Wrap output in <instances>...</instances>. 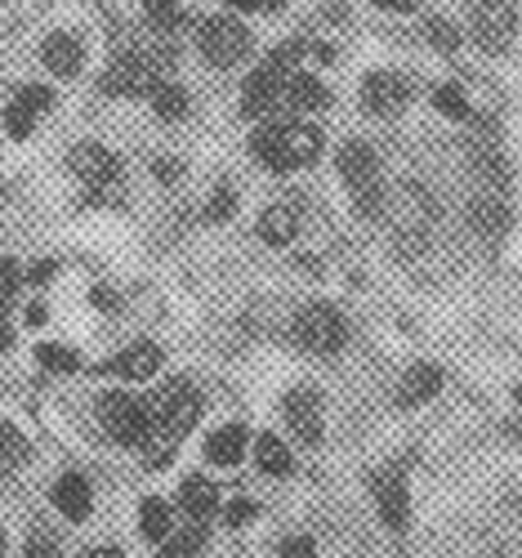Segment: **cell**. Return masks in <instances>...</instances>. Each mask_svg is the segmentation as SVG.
Masks as SVG:
<instances>
[{"label": "cell", "mask_w": 522, "mask_h": 558, "mask_svg": "<svg viewBox=\"0 0 522 558\" xmlns=\"http://www.w3.org/2000/svg\"><path fill=\"white\" fill-rule=\"evenodd\" d=\"M197 415H202V398H197V389L187 380H174V385H166L153 398V407H148V438H144V447H138V451H144V460H148V470H166V464L174 460V451H179V442L193 434Z\"/></svg>", "instance_id": "cell-1"}, {"label": "cell", "mask_w": 522, "mask_h": 558, "mask_svg": "<svg viewBox=\"0 0 522 558\" xmlns=\"http://www.w3.org/2000/svg\"><path fill=\"white\" fill-rule=\"evenodd\" d=\"M304 59H330L326 45H313V40H291V45H281V50H272L246 81L242 89V112L246 117H268L281 95H287V81L300 72Z\"/></svg>", "instance_id": "cell-2"}, {"label": "cell", "mask_w": 522, "mask_h": 558, "mask_svg": "<svg viewBox=\"0 0 522 558\" xmlns=\"http://www.w3.org/2000/svg\"><path fill=\"white\" fill-rule=\"evenodd\" d=\"M251 153L268 170H300L321 157V130L308 121H272L251 138Z\"/></svg>", "instance_id": "cell-3"}, {"label": "cell", "mask_w": 522, "mask_h": 558, "mask_svg": "<svg viewBox=\"0 0 522 558\" xmlns=\"http://www.w3.org/2000/svg\"><path fill=\"white\" fill-rule=\"evenodd\" d=\"M340 179H344L353 206L366 219L385 215V174H379V157H375L371 144H362V138H349V144L340 148Z\"/></svg>", "instance_id": "cell-4"}, {"label": "cell", "mask_w": 522, "mask_h": 558, "mask_svg": "<svg viewBox=\"0 0 522 558\" xmlns=\"http://www.w3.org/2000/svg\"><path fill=\"white\" fill-rule=\"evenodd\" d=\"M385 210H389V228H393V238L415 251L434 238V228H438V202L420 189V183H402V189L393 197H385Z\"/></svg>", "instance_id": "cell-5"}, {"label": "cell", "mask_w": 522, "mask_h": 558, "mask_svg": "<svg viewBox=\"0 0 522 558\" xmlns=\"http://www.w3.org/2000/svg\"><path fill=\"white\" fill-rule=\"evenodd\" d=\"M349 340V327H344V313L336 304H308L300 308L295 317V344L317 353V357H330V353H340Z\"/></svg>", "instance_id": "cell-6"}, {"label": "cell", "mask_w": 522, "mask_h": 558, "mask_svg": "<svg viewBox=\"0 0 522 558\" xmlns=\"http://www.w3.org/2000/svg\"><path fill=\"white\" fill-rule=\"evenodd\" d=\"M469 32H473V40H478L487 54L509 50V40L518 32L513 0H473V5H469Z\"/></svg>", "instance_id": "cell-7"}, {"label": "cell", "mask_w": 522, "mask_h": 558, "mask_svg": "<svg viewBox=\"0 0 522 558\" xmlns=\"http://www.w3.org/2000/svg\"><path fill=\"white\" fill-rule=\"evenodd\" d=\"M99 421H104L108 438L121 447H144V438H148V407L130 393H108L99 402Z\"/></svg>", "instance_id": "cell-8"}, {"label": "cell", "mask_w": 522, "mask_h": 558, "mask_svg": "<svg viewBox=\"0 0 522 558\" xmlns=\"http://www.w3.org/2000/svg\"><path fill=\"white\" fill-rule=\"evenodd\" d=\"M197 45H202V54H206L215 68H232V63L246 59L251 32H246V23H236V19H210V23H202Z\"/></svg>", "instance_id": "cell-9"}, {"label": "cell", "mask_w": 522, "mask_h": 558, "mask_svg": "<svg viewBox=\"0 0 522 558\" xmlns=\"http://www.w3.org/2000/svg\"><path fill=\"white\" fill-rule=\"evenodd\" d=\"M157 85V68L148 63V54H121L108 76H104V95L112 99H138V95H148V89Z\"/></svg>", "instance_id": "cell-10"}, {"label": "cell", "mask_w": 522, "mask_h": 558, "mask_svg": "<svg viewBox=\"0 0 522 558\" xmlns=\"http://www.w3.org/2000/svg\"><path fill=\"white\" fill-rule=\"evenodd\" d=\"M411 104V85L398 72H371L362 81V108L371 117H398Z\"/></svg>", "instance_id": "cell-11"}, {"label": "cell", "mask_w": 522, "mask_h": 558, "mask_svg": "<svg viewBox=\"0 0 522 558\" xmlns=\"http://www.w3.org/2000/svg\"><path fill=\"white\" fill-rule=\"evenodd\" d=\"M68 166L81 183H89V189H112V183L121 179V161L104 144H76L68 153Z\"/></svg>", "instance_id": "cell-12"}, {"label": "cell", "mask_w": 522, "mask_h": 558, "mask_svg": "<svg viewBox=\"0 0 522 558\" xmlns=\"http://www.w3.org/2000/svg\"><path fill=\"white\" fill-rule=\"evenodd\" d=\"M161 371V349L153 340H138V344H125L112 362L99 366V376H117V380H153Z\"/></svg>", "instance_id": "cell-13"}, {"label": "cell", "mask_w": 522, "mask_h": 558, "mask_svg": "<svg viewBox=\"0 0 522 558\" xmlns=\"http://www.w3.org/2000/svg\"><path fill=\"white\" fill-rule=\"evenodd\" d=\"M281 411H287V425L300 442H317L321 438V398L317 389H291L287 402H281Z\"/></svg>", "instance_id": "cell-14"}, {"label": "cell", "mask_w": 522, "mask_h": 558, "mask_svg": "<svg viewBox=\"0 0 522 558\" xmlns=\"http://www.w3.org/2000/svg\"><path fill=\"white\" fill-rule=\"evenodd\" d=\"M300 223H304V202L300 197H281L259 215V238L268 246H287V242H295Z\"/></svg>", "instance_id": "cell-15"}, {"label": "cell", "mask_w": 522, "mask_h": 558, "mask_svg": "<svg viewBox=\"0 0 522 558\" xmlns=\"http://www.w3.org/2000/svg\"><path fill=\"white\" fill-rule=\"evenodd\" d=\"M469 223L478 228L487 242H496L500 232L509 228V202H505V189H491V183H483V193L469 202Z\"/></svg>", "instance_id": "cell-16"}, {"label": "cell", "mask_w": 522, "mask_h": 558, "mask_svg": "<svg viewBox=\"0 0 522 558\" xmlns=\"http://www.w3.org/2000/svg\"><path fill=\"white\" fill-rule=\"evenodd\" d=\"M375 505H379V519H385L393 532H402V527H406L411 505H406V478H402L398 470L375 474Z\"/></svg>", "instance_id": "cell-17"}, {"label": "cell", "mask_w": 522, "mask_h": 558, "mask_svg": "<svg viewBox=\"0 0 522 558\" xmlns=\"http://www.w3.org/2000/svg\"><path fill=\"white\" fill-rule=\"evenodd\" d=\"M40 63L50 68L54 76H76L85 68V45L72 32H54L50 40L40 45Z\"/></svg>", "instance_id": "cell-18"}, {"label": "cell", "mask_w": 522, "mask_h": 558, "mask_svg": "<svg viewBox=\"0 0 522 558\" xmlns=\"http://www.w3.org/2000/svg\"><path fill=\"white\" fill-rule=\"evenodd\" d=\"M281 104L295 108V112H321V108H330V89H326L317 76L295 72V76L287 81V95H281Z\"/></svg>", "instance_id": "cell-19"}, {"label": "cell", "mask_w": 522, "mask_h": 558, "mask_svg": "<svg viewBox=\"0 0 522 558\" xmlns=\"http://www.w3.org/2000/svg\"><path fill=\"white\" fill-rule=\"evenodd\" d=\"M438 389H442V371L420 362V366L406 371L402 385H398V407H420V402H429Z\"/></svg>", "instance_id": "cell-20"}, {"label": "cell", "mask_w": 522, "mask_h": 558, "mask_svg": "<svg viewBox=\"0 0 522 558\" xmlns=\"http://www.w3.org/2000/svg\"><path fill=\"white\" fill-rule=\"evenodd\" d=\"M242 456H246V429L242 425H223L206 438V460L219 464V470H232Z\"/></svg>", "instance_id": "cell-21"}, {"label": "cell", "mask_w": 522, "mask_h": 558, "mask_svg": "<svg viewBox=\"0 0 522 558\" xmlns=\"http://www.w3.org/2000/svg\"><path fill=\"white\" fill-rule=\"evenodd\" d=\"M54 505H59V514H68L72 523H81L85 514H89V483L81 478V474H63L59 483H54Z\"/></svg>", "instance_id": "cell-22"}, {"label": "cell", "mask_w": 522, "mask_h": 558, "mask_svg": "<svg viewBox=\"0 0 522 558\" xmlns=\"http://www.w3.org/2000/svg\"><path fill=\"white\" fill-rule=\"evenodd\" d=\"M179 505H183V514L193 519V523H206L215 509H219V492H215V483H206V478H187L183 492H179Z\"/></svg>", "instance_id": "cell-23"}, {"label": "cell", "mask_w": 522, "mask_h": 558, "mask_svg": "<svg viewBox=\"0 0 522 558\" xmlns=\"http://www.w3.org/2000/svg\"><path fill=\"white\" fill-rule=\"evenodd\" d=\"M255 460H259V470H264V474H272V478H287V474L295 470L291 447L281 442L277 434H264V438L255 442Z\"/></svg>", "instance_id": "cell-24"}, {"label": "cell", "mask_w": 522, "mask_h": 558, "mask_svg": "<svg viewBox=\"0 0 522 558\" xmlns=\"http://www.w3.org/2000/svg\"><path fill=\"white\" fill-rule=\"evenodd\" d=\"M148 99H153V112L161 117V121H179V117H187V95L179 85H170V81H157L153 89H148Z\"/></svg>", "instance_id": "cell-25"}, {"label": "cell", "mask_w": 522, "mask_h": 558, "mask_svg": "<svg viewBox=\"0 0 522 558\" xmlns=\"http://www.w3.org/2000/svg\"><path fill=\"white\" fill-rule=\"evenodd\" d=\"M138 532H144L148 541H166L170 536V505L148 496L144 505H138Z\"/></svg>", "instance_id": "cell-26"}, {"label": "cell", "mask_w": 522, "mask_h": 558, "mask_svg": "<svg viewBox=\"0 0 522 558\" xmlns=\"http://www.w3.org/2000/svg\"><path fill=\"white\" fill-rule=\"evenodd\" d=\"M23 460H27V438L10 421H0V478L14 474Z\"/></svg>", "instance_id": "cell-27"}, {"label": "cell", "mask_w": 522, "mask_h": 558, "mask_svg": "<svg viewBox=\"0 0 522 558\" xmlns=\"http://www.w3.org/2000/svg\"><path fill=\"white\" fill-rule=\"evenodd\" d=\"M202 545H206V523H193V527L174 532V541H170V545H166L157 558H193Z\"/></svg>", "instance_id": "cell-28"}, {"label": "cell", "mask_w": 522, "mask_h": 558, "mask_svg": "<svg viewBox=\"0 0 522 558\" xmlns=\"http://www.w3.org/2000/svg\"><path fill=\"white\" fill-rule=\"evenodd\" d=\"M434 104H438V112L451 117V121H469V117H473V108H469V99H464L460 85H438V89H434Z\"/></svg>", "instance_id": "cell-29"}, {"label": "cell", "mask_w": 522, "mask_h": 558, "mask_svg": "<svg viewBox=\"0 0 522 558\" xmlns=\"http://www.w3.org/2000/svg\"><path fill=\"white\" fill-rule=\"evenodd\" d=\"M36 362H40L45 371H59V376H63V371H76V353L63 349V344H40V349H36Z\"/></svg>", "instance_id": "cell-30"}, {"label": "cell", "mask_w": 522, "mask_h": 558, "mask_svg": "<svg viewBox=\"0 0 522 558\" xmlns=\"http://www.w3.org/2000/svg\"><path fill=\"white\" fill-rule=\"evenodd\" d=\"M424 36H429V45H438V50H456L460 45V32L447 19H424Z\"/></svg>", "instance_id": "cell-31"}, {"label": "cell", "mask_w": 522, "mask_h": 558, "mask_svg": "<svg viewBox=\"0 0 522 558\" xmlns=\"http://www.w3.org/2000/svg\"><path fill=\"white\" fill-rule=\"evenodd\" d=\"M19 104L32 112V117H40V112H50V104H54V95L45 85H27V89H19Z\"/></svg>", "instance_id": "cell-32"}, {"label": "cell", "mask_w": 522, "mask_h": 558, "mask_svg": "<svg viewBox=\"0 0 522 558\" xmlns=\"http://www.w3.org/2000/svg\"><path fill=\"white\" fill-rule=\"evenodd\" d=\"M32 125H36V117H32V112H27V108L14 99V104L5 108V130H10L14 138H27V134H32Z\"/></svg>", "instance_id": "cell-33"}, {"label": "cell", "mask_w": 522, "mask_h": 558, "mask_svg": "<svg viewBox=\"0 0 522 558\" xmlns=\"http://www.w3.org/2000/svg\"><path fill=\"white\" fill-rule=\"evenodd\" d=\"M144 5H148V14H153V23L157 27H179V0H144Z\"/></svg>", "instance_id": "cell-34"}, {"label": "cell", "mask_w": 522, "mask_h": 558, "mask_svg": "<svg viewBox=\"0 0 522 558\" xmlns=\"http://www.w3.org/2000/svg\"><path fill=\"white\" fill-rule=\"evenodd\" d=\"M19 282H23V272H19V264H14V259H0V304H5V300H14Z\"/></svg>", "instance_id": "cell-35"}, {"label": "cell", "mask_w": 522, "mask_h": 558, "mask_svg": "<svg viewBox=\"0 0 522 558\" xmlns=\"http://www.w3.org/2000/svg\"><path fill=\"white\" fill-rule=\"evenodd\" d=\"M223 519H228V527H246V523L255 519V505H251V500H232Z\"/></svg>", "instance_id": "cell-36"}, {"label": "cell", "mask_w": 522, "mask_h": 558, "mask_svg": "<svg viewBox=\"0 0 522 558\" xmlns=\"http://www.w3.org/2000/svg\"><path fill=\"white\" fill-rule=\"evenodd\" d=\"M281 558H317V545L308 536H291L287 545H281Z\"/></svg>", "instance_id": "cell-37"}, {"label": "cell", "mask_w": 522, "mask_h": 558, "mask_svg": "<svg viewBox=\"0 0 522 558\" xmlns=\"http://www.w3.org/2000/svg\"><path fill=\"white\" fill-rule=\"evenodd\" d=\"M210 215H215V219H228V215H232V189H228V183H219V193H215V202H210Z\"/></svg>", "instance_id": "cell-38"}, {"label": "cell", "mask_w": 522, "mask_h": 558, "mask_svg": "<svg viewBox=\"0 0 522 558\" xmlns=\"http://www.w3.org/2000/svg\"><path fill=\"white\" fill-rule=\"evenodd\" d=\"M23 558H63L50 541H27V549H23Z\"/></svg>", "instance_id": "cell-39"}, {"label": "cell", "mask_w": 522, "mask_h": 558, "mask_svg": "<svg viewBox=\"0 0 522 558\" xmlns=\"http://www.w3.org/2000/svg\"><path fill=\"white\" fill-rule=\"evenodd\" d=\"M223 5H232V10H277V5H287V0H223Z\"/></svg>", "instance_id": "cell-40"}, {"label": "cell", "mask_w": 522, "mask_h": 558, "mask_svg": "<svg viewBox=\"0 0 522 558\" xmlns=\"http://www.w3.org/2000/svg\"><path fill=\"white\" fill-rule=\"evenodd\" d=\"M371 5H379V10H389V14H411L420 0H371Z\"/></svg>", "instance_id": "cell-41"}, {"label": "cell", "mask_w": 522, "mask_h": 558, "mask_svg": "<svg viewBox=\"0 0 522 558\" xmlns=\"http://www.w3.org/2000/svg\"><path fill=\"white\" fill-rule=\"evenodd\" d=\"M14 344V327H10V317H5V304H0V353H5Z\"/></svg>", "instance_id": "cell-42"}, {"label": "cell", "mask_w": 522, "mask_h": 558, "mask_svg": "<svg viewBox=\"0 0 522 558\" xmlns=\"http://www.w3.org/2000/svg\"><path fill=\"white\" fill-rule=\"evenodd\" d=\"M54 272V259H40L36 268H32V282H45V277H50Z\"/></svg>", "instance_id": "cell-43"}, {"label": "cell", "mask_w": 522, "mask_h": 558, "mask_svg": "<svg viewBox=\"0 0 522 558\" xmlns=\"http://www.w3.org/2000/svg\"><path fill=\"white\" fill-rule=\"evenodd\" d=\"M85 558H121V549H117V545H108V549H89Z\"/></svg>", "instance_id": "cell-44"}, {"label": "cell", "mask_w": 522, "mask_h": 558, "mask_svg": "<svg viewBox=\"0 0 522 558\" xmlns=\"http://www.w3.org/2000/svg\"><path fill=\"white\" fill-rule=\"evenodd\" d=\"M27 322H32V327H40V322H45V308H40V304H32V308H27Z\"/></svg>", "instance_id": "cell-45"}, {"label": "cell", "mask_w": 522, "mask_h": 558, "mask_svg": "<svg viewBox=\"0 0 522 558\" xmlns=\"http://www.w3.org/2000/svg\"><path fill=\"white\" fill-rule=\"evenodd\" d=\"M0 558H5V527H0Z\"/></svg>", "instance_id": "cell-46"}]
</instances>
